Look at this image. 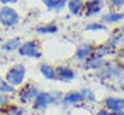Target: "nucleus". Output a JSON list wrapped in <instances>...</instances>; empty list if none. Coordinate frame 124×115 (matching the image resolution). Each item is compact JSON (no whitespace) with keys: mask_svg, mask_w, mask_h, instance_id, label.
I'll use <instances>...</instances> for the list:
<instances>
[{"mask_svg":"<svg viewBox=\"0 0 124 115\" xmlns=\"http://www.w3.org/2000/svg\"><path fill=\"white\" fill-rule=\"evenodd\" d=\"M26 73H27V69H26V66L22 65V64H16V65L11 66V68H9L8 71L6 72L4 80H6L9 85H12L14 88L20 87V85L24 83Z\"/></svg>","mask_w":124,"mask_h":115,"instance_id":"f257e3e1","label":"nucleus"},{"mask_svg":"<svg viewBox=\"0 0 124 115\" xmlns=\"http://www.w3.org/2000/svg\"><path fill=\"white\" fill-rule=\"evenodd\" d=\"M19 14L16 12V9H14L9 6H4L0 8V23L6 27H12L19 23Z\"/></svg>","mask_w":124,"mask_h":115,"instance_id":"f03ea898","label":"nucleus"},{"mask_svg":"<svg viewBox=\"0 0 124 115\" xmlns=\"http://www.w3.org/2000/svg\"><path fill=\"white\" fill-rule=\"evenodd\" d=\"M54 103H55V99L51 92H39V95L35 97L34 103H32V108L35 111H43Z\"/></svg>","mask_w":124,"mask_h":115,"instance_id":"7ed1b4c3","label":"nucleus"},{"mask_svg":"<svg viewBox=\"0 0 124 115\" xmlns=\"http://www.w3.org/2000/svg\"><path fill=\"white\" fill-rule=\"evenodd\" d=\"M19 56L22 57H30V58H39L40 57V52L38 49L37 44L34 41H27V42H23L20 45V47L18 49Z\"/></svg>","mask_w":124,"mask_h":115,"instance_id":"20e7f679","label":"nucleus"},{"mask_svg":"<svg viewBox=\"0 0 124 115\" xmlns=\"http://www.w3.org/2000/svg\"><path fill=\"white\" fill-rule=\"evenodd\" d=\"M104 108L109 110L113 114H117L120 111H124V97L119 96H108L102 100Z\"/></svg>","mask_w":124,"mask_h":115,"instance_id":"39448f33","label":"nucleus"},{"mask_svg":"<svg viewBox=\"0 0 124 115\" xmlns=\"http://www.w3.org/2000/svg\"><path fill=\"white\" fill-rule=\"evenodd\" d=\"M39 92L40 91L38 89V87H35L32 84H26L19 91V99H20L22 103H27V102H31V100L34 102L35 97L39 95Z\"/></svg>","mask_w":124,"mask_h":115,"instance_id":"423d86ee","label":"nucleus"},{"mask_svg":"<svg viewBox=\"0 0 124 115\" xmlns=\"http://www.w3.org/2000/svg\"><path fill=\"white\" fill-rule=\"evenodd\" d=\"M57 73V80H59L61 83H70L76 79V72L66 65H59L55 68Z\"/></svg>","mask_w":124,"mask_h":115,"instance_id":"0eeeda50","label":"nucleus"},{"mask_svg":"<svg viewBox=\"0 0 124 115\" xmlns=\"http://www.w3.org/2000/svg\"><path fill=\"white\" fill-rule=\"evenodd\" d=\"M84 102V97L81 95L80 91H70V92H66L63 95V99H62V104L65 107L69 106H77L80 103Z\"/></svg>","mask_w":124,"mask_h":115,"instance_id":"6e6552de","label":"nucleus"},{"mask_svg":"<svg viewBox=\"0 0 124 115\" xmlns=\"http://www.w3.org/2000/svg\"><path fill=\"white\" fill-rule=\"evenodd\" d=\"M104 7V0H89L86 1L84 6L85 8V15L86 16H92L99 14Z\"/></svg>","mask_w":124,"mask_h":115,"instance_id":"1a4fd4ad","label":"nucleus"},{"mask_svg":"<svg viewBox=\"0 0 124 115\" xmlns=\"http://www.w3.org/2000/svg\"><path fill=\"white\" fill-rule=\"evenodd\" d=\"M92 54H93V45L82 44L77 49L74 57H76V60H78V61H85V60H88Z\"/></svg>","mask_w":124,"mask_h":115,"instance_id":"9d476101","label":"nucleus"},{"mask_svg":"<svg viewBox=\"0 0 124 115\" xmlns=\"http://www.w3.org/2000/svg\"><path fill=\"white\" fill-rule=\"evenodd\" d=\"M40 1L47 7L49 11H55V12L62 11L63 7L68 6V0H40Z\"/></svg>","mask_w":124,"mask_h":115,"instance_id":"9b49d317","label":"nucleus"},{"mask_svg":"<svg viewBox=\"0 0 124 115\" xmlns=\"http://www.w3.org/2000/svg\"><path fill=\"white\" fill-rule=\"evenodd\" d=\"M102 65H104L102 58H99V57H96L94 54H92L89 58L84 61V68L85 69H100Z\"/></svg>","mask_w":124,"mask_h":115,"instance_id":"f8f14e48","label":"nucleus"},{"mask_svg":"<svg viewBox=\"0 0 124 115\" xmlns=\"http://www.w3.org/2000/svg\"><path fill=\"white\" fill-rule=\"evenodd\" d=\"M124 19V14L121 12H107V14H102L101 16V20L104 23H119L120 20Z\"/></svg>","mask_w":124,"mask_h":115,"instance_id":"ddd939ff","label":"nucleus"},{"mask_svg":"<svg viewBox=\"0 0 124 115\" xmlns=\"http://www.w3.org/2000/svg\"><path fill=\"white\" fill-rule=\"evenodd\" d=\"M39 71H40V73L43 75V77L47 79V80H57L55 69L51 65H49V64H42V65L39 66Z\"/></svg>","mask_w":124,"mask_h":115,"instance_id":"4468645a","label":"nucleus"},{"mask_svg":"<svg viewBox=\"0 0 124 115\" xmlns=\"http://www.w3.org/2000/svg\"><path fill=\"white\" fill-rule=\"evenodd\" d=\"M20 45H22V42H20V38L19 37L11 38V39L6 41V42L1 45V50H4V52H14V50L19 49Z\"/></svg>","mask_w":124,"mask_h":115,"instance_id":"2eb2a0df","label":"nucleus"},{"mask_svg":"<svg viewBox=\"0 0 124 115\" xmlns=\"http://www.w3.org/2000/svg\"><path fill=\"white\" fill-rule=\"evenodd\" d=\"M68 7L71 15H78L84 7V0H68Z\"/></svg>","mask_w":124,"mask_h":115,"instance_id":"dca6fc26","label":"nucleus"},{"mask_svg":"<svg viewBox=\"0 0 124 115\" xmlns=\"http://www.w3.org/2000/svg\"><path fill=\"white\" fill-rule=\"evenodd\" d=\"M38 34L40 35H46V34H55L57 31H58V27L53 23H50V25H43V26H39V27L35 28Z\"/></svg>","mask_w":124,"mask_h":115,"instance_id":"f3484780","label":"nucleus"},{"mask_svg":"<svg viewBox=\"0 0 124 115\" xmlns=\"http://www.w3.org/2000/svg\"><path fill=\"white\" fill-rule=\"evenodd\" d=\"M80 92H81V95H82V97H84V102H88V103H96V95H94V92H93L90 88H86V87H84V88H81L80 89Z\"/></svg>","mask_w":124,"mask_h":115,"instance_id":"a211bd4d","label":"nucleus"},{"mask_svg":"<svg viewBox=\"0 0 124 115\" xmlns=\"http://www.w3.org/2000/svg\"><path fill=\"white\" fill-rule=\"evenodd\" d=\"M0 111L4 115H24V108H20L18 106H7Z\"/></svg>","mask_w":124,"mask_h":115,"instance_id":"6ab92c4d","label":"nucleus"},{"mask_svg":"<svg viewBox=\"0 0 124 115\" xmlns=\"http://www.w3.org/2000/svg\"><path fill=\"white\" fill-rule=\"evenodd\" d=\"M0 92L6 93V95H11V93L15 92V88H14L12 85H9L1 76H0Z\"/></svg>","mask_w":124,"mask_h":115,"instance_id":"aec40b11","label":"nucleus"},{"mask_svg":"<svg viewBox=\"0 0 124 115\" xmlns=\"http://www.w3.org/2000/svg\"><path fill=\"white\" fill-rule=\"evenodd\" d=\"M85 30L86 31H105L107 26L102 25V23H88L85 26Z\"/></svg>","mask_w":124,"mask_h":115,"instance_id":"412c9836","label":"nucleus"},{"mask_svg":"<svg viewBox=\"0 0 124 115\" xmlns=\"http://www.w3.org/2000/svg\"><path fill=\"white\" fill-rule=\"evenodd\" d=\"M7 106H9V97L7 96L6 93L0 92V110L7 107Z\"/></svg>","mask_w":124,"mask_h":115,"instance_id":"4be33fe9","label":"nucleus"},{"mask_svg":"<svg viewBox=\"0 0 124 115\" xmlns=\"http://www.w3.org/2000/svg\"><path fill=\"white\" fill-rule=\"evenodd\" d=\"M94 115H116V114L111 112L109 110H107V108H101V110H99V111H97Z\"/></svg>","mask_w":124,"mask_h":115,"instance_id":"5701e85b","label":"nucleus"},{"mask_svg":"<svg viewBox=\"0 0 124 115\" xmlns=\"http://www.w3.org/2000/svg\"><path fill=\"white\" fill-rule=\"evenodd\" d=\"M112 6H116V7H123L124 6V0H109Z\"/></svg>","mask_w":124,"mask_h":115,"instance_id":"b1692460","label":"nucleus"},{"mask_svg":"<svg viewBox=\"0 0 124 115\" xmlns=\"http://www.w3.org/2000/svg\"><path fill=\"white\" fill-rule=\"evenodd\" d=\"M18 0H0V3L1 4H4V6H7V4H14V3H16Z\"/></svg>","mask_w":124,"mask_h":115,"instance_id":"393cba45","label":"nucleus"},{"mask_svg":"<svg viewBox=\"0 0 124 115\" xmlns=\"http://www.w3.org/2000/svg\"><path fill=\"white\" fill-rule=\"evenodd\" d=\"M116 115H124V111H120V112H117Z\"/></svg>","mask_w":124,"mask_h":115,"instance_id":"a878e982","label":"nucleus"}]
</instances>
